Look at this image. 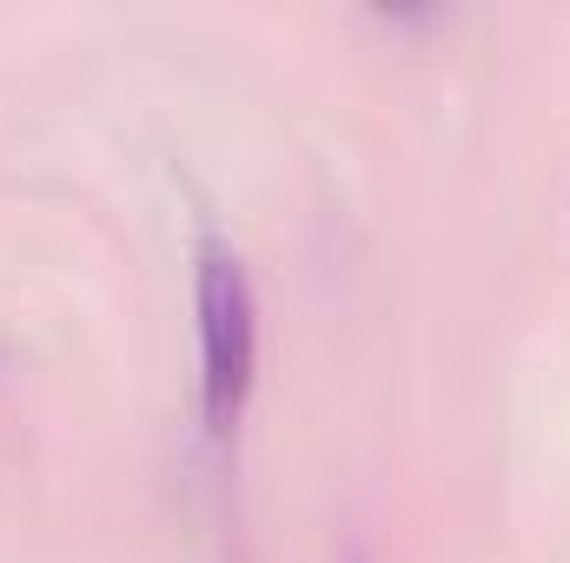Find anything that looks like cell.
Wrapping results in <instances>:
<instances>
[{
    "label": "cell",
    "mask_w": 570,
    "mask_h": 563,
    "mask_svg": "<svg viewBox=\"0 0 570 563\" xmlns=\"http://www.w3.org/2000/svg\"><path fill=\"white\" fill-rule=\"evenodd\" d=\"M193 305H199V405H206V431L226 437L246 418L253 372H259V305H253V279L233 259V246L219 239L199 246Z\"/></svg>",
    "instance_id": "obj_1"
}]
</instances>
